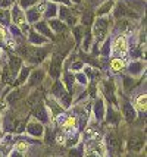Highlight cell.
I'll return each mask as SVG.
<instances>
[{"instance_id": "1", "label": "cell", "mask_w": 147, "mask_h": 157, "mask_svg": "<svg viewBox=\"0 0 147 157\" xmlns=\"http://www.w3.org/2000/svg\"><path fill=\"white\" fill-rule=\"evenodd\" d=\"M50 93H52V98H55L60 106H63L65 109H68L71 106V94L66 91V88H65V85H63L60 81H56L55 84H53V87H52V90H50Z\"/></svg>"}, {"instance_id": "2", "label": "cell", "mask_w": 147, "mask_h": 157, "mask_svg": "<svg viewBox=\"0 0 147 157\" xmlns=\"http://www.w3.org/2000/svg\"><path fill=\"white\" fill-rule=\"evenodd\" d=\"M146 144V137L143 132H135V134H131L128 140H126V150L131 151V153H138V151L143 150Z\"/></svg>"}, {"instance_id": "3", "label": "cell", "mask_w": 147, "mask_h": 157, "mask_svg": "<svg viewBox=\"0 0 147 157\" xmlns=\"http://www.w3.org/2000/svg\"><path fill=\"white\" fill-rule=\"evenodd\" d=\"M109 21L103 18V16H99L97 19L94 21L93 24V35L96 37V41L100 43L106 38V34H107V29H109Z\"/></svg>"}, {"instance_id": "4", "label": "cell", "mask_w": 147, "mask_h": 157, "mask_svg": "<svg viewBox=\"0 0 147 157\" xmlns=\"http://www.w3.org/2000/svg\"><path fill=\"white\" fill-rule=\"evenodd\" d=\"M105 148L106 151L110 154V156H116L121 153V148H122V145H121V140L118 138V135L115 134V132H109L107 135H106V143H105Z\"/></svg>"}, {"instance_id": "5", "label": "cell", "mask_w": 147, "mask_h": 157, "mask_svg": "<svg viewBox=\"0 0 147 157\" xmlns=\"http://www.w3.org/2000/svg\"><path fill=\"white\" fill-rule=\"evenodd\" d=\"M113 15H115V18H118V19H138L140 18V15L137 13L134 9L131 7H128L125 3H118V5H115V10H113Z\"/></svg>"}, {"instance_id": "6", "label": "cell", "mask_w": 147, "mask_h": 157, "mask_svg": "<svg viewBox=\"0 0 147 157\" xmlns=\"http://www.w3.org/2000/svg\"><path fill=\"white\" fill-rule=\"evenodd\" d=\"M62 65H63V57L59 53H53L52 55V60H50V66H49V74L52 78L57 79L60 74H62Z\"/></svg>"}, {"instance_id": "7", "label": "cell", "mask_w": 147, "mask_h": 157, "mask_svg": "<svg viewBox=\"0 0 147 157\" xmlns=\"http://www.w3.org/2000/svg\"><path fill=\"white\" fill-rule=\"evenodd\" d=\"M121 110H122V116L128 123H133L137 119V110L134 109L133 103H130L128 100H122L121 101Z\"/></svg>"}, {"instance_id": "8", "label": "cell", "mask_w": 147, "mask_h": 157, "mask_svg": "<svg viewBox=\"0 0 147 157\" xmlns=\"http://www.w3.org/2000/svg\"><path fill=\"white\" fill-rule=\"evenodd\" d=\"M12 19H14L15 27L16 28H21L22 31H28L25 13L22 12V9L19 6H14V9H12Z\"/></svg>"}, {"instance_id": "9", "label": "cell", "mask_w": 147, "mask_h": 157, "mask_svg": "<svg viewBox=\"0 0 147 157\" xmlns=\"http://www.w3.org/2000/svg\"><path fill=\"white\" fill-rule=\"evenodd\" d=\"M113 52L118 56H125L128 52V41L124 34H119L113 41Z\"/></svg>"}, {"instance_id": "10", "label": "cell", "mask_w": 147, "mask_h": 157, "mask_svg": "<svg viewBox=\"0 0 147 157\" xmlns=\"http://www.w3.org/2000/svg\"><path fill=\"white\" fill-rule=\"evenodd\" d=\"M25 131H27V134L31 135V137L34 138H40L43 137V134H44V126H43V123L37 122V121H31L25 125Z\"/></svg>"}, {"instance_id": "11", "label": "cell", "mask_w": 147, "mask_h": 157, "mask_svg": "<svg viewBox=\"0 0 147 157\" xmlns=\"http://www.w3.org/2000/svg\"><path fill=\"white\" fill-rule=\"evenodd\" d=\"M103 93H105V97L109 100V103L112 104H116V91H115V82L113 79H106L105 84H103Z\"/></svg>"}, {"instance_id": "12", "label": "cell", "mask_w": 147, "mask_h": 157, "mask_svg": "<svg viewBox=\"0 0 147 157\" xmlns=\"http://www.w3.org/2000/svg\"><path fill=\"white\" fill-rule=\"evenodd\" d=\"M47 52L44 48H40V47H34V48H29L28 52V60L31 63H40L43 62V59L46 57Z\"/></svg>"}, {"instance_id": "13", "label": "cell", "mask_w": 147, "mask_h": 157, "mask_svg": "<svg viewBox=\"0 0 147 157\" xmlns=\"http://www.w3.org/2000/svg\"><path fill=\"white\" fill-rule=\"evenodd\" d=\"M34 116L38 119L37 122H40V123L44 122L46 123L47 121H49V109H47L43 103H38V104L34 107Z\"/></svg>"}, {"instance_id": "14", "label": "cell", "mask_w": 147, "mask_h": 157, "mask_svg": "<svg viewBox=\"0 0 147 157\" xmlns=\"http://www.w3.org/2000/svg\"><path fill=\"white\" fill-rule=\"evenodd\" d=\"M34 28H35V33H38L40 35L43 34V37H46V38H53L55 37L53 33H52V29L47 25V22H44V21H37Z\"/></svg>"}, {"instance_id": "15", "label": "cell", "mask_w": 147, "mask_h": 157, "mask_svg": "<svg viewBox=\"0 0 147 157\" xmlns=\"http://www.w3.org/2000/svg\"><path fill=\"white\" fill-rule=\"evenodd\" d=\"M29 81H28V85L29 87H37L38 84H41L43 79H44V71L43 69H35L34 72H31L29 74Z\"/></svg>"}, {"instance_id": "16", "label": "cell", "mask_w": 147, "mask_h": 157, "mask_svg": "<svg viewBox=\"0 0 147 157\" xmlns=\"http://www.w3.org/2000/svg\"><path fill=\"white\" fill-rule=\"evenodd\" d=\"M21 57H18V56H10L9 57V65H7V68L10 71V74L12 76H16L18 75V72H19V69H21Z\"/></svg>"}, {"instance_id": "17", "label": "cell", "mask_w": 147, "mask_h": 157, "mask_svg": "<svg viewBox=\"0 0 147 157\" xmlns=\"http://www.w3.org/2000/svg\"><path fill=\"white\" fill-rule=\"evenodd\" d=\"M29 74H31V68H29V66H22L21 71L18 72L16 79H15V82H14L15 87H19V85H22L24 82L27 81V78L29 76Z\"/></svg>"}, {"instance_id": "18", "label": "cell", "mask_w": 147, "mask_h": 157, "mask_svg": "<svg viewBox=\"0 0 147 157\" xmlns=\"http://www.w3.org/2000/svg\"><path fill=\"white\" fill-rule=\"evenodd\" d=\"M146 104H147V96L146 93L143 94H138L134 100V109L140 110V112H146Z\"/></svg>"}, {"instance_id": "19", "label": "cell", "mask_w": 147, "mask_h": 157, "mask_svg": "<svg viewBox=\"0 0 147 157\" xmlns=\"http://www.w3.org/2000/svg\"><path fill=\"white\" fill-rule=\"evenodd\" d=\"M46 103H47V106H49L47 109H50V113H53L55 116L62 115V112H63L62 106H60V104H59L55 98H47V100H46Z\"/></svg>"}, {"instance_id": "20", "label": "cell", "mask_w": 147, "mask_h": 157, "mask_svg": "<svg viewBox=\"0 0 147 157\" xmlns=\"http://www.w3.org/2000/svg\"><path fill=\"white\" fill-rule=\"evenodd\" d=\"M105 112L107 113V122L112 123V125H118V123H119V119H121V115H119L118 112L113 109L112 106H109V107H107Z\"/></svg>"}, {"instance_id": "21", "label": "cell", "mask_w": 147, "mask_h": 157, "mask_svg": "<svg viewBox=\"0 0 147 157\" xmlns=\"http://www.w3.org/2000/svg\"><path fill=\"white\" fill-rule=\"evenodd\" d=\"M105 104H103V100L102 98H97V101L94 104V115L97 117V121H103V117H105Z\"/></svg>"}, {"instance_id": "22", "label": "cell", "mask_w": 147, "mask_h": 157, "mask_svg": "<svg viewBox=\"0 0 147 157\" xmlns=\"http://www.w3.org/2000/svg\"><path fill=\"white\" fill-rule=\"evenodd\" d=\"M62 128L65 129V132H72V131H75V128H77V117L68 116L65 121H63Z\"/></svg>"}, {"instance_id": "23", "label": "cell", "mask_w": 147, "mask_h": 157, "mask_svg": "<svg viewBox=\"0 0 147 157\" xmlns=\"http://www.w3.org/2000/svg\"><path fill=\"white\" fill-rule=\"evenodd\" d=\"M15 128H16V119H14V116L10 113H7L6 117L3 119V129L5 131H14L15 132Z\"/></svg>"}, {"instance_id": "24", "label": "cell", "mask_w": 147, "mask_h": 157, "mask_svg": "<svg viewBox=\"0 0 147 157\" xmlns=\"http://www.w3.org/2000/svg\"><path fill=\"white\" fill-rule=\"evenodd\" d=\"M47 25H49V28L52 29V33H53V31H56V33L65 31V24H63L60 19H49Z\"/></svg>"}, {"instance_id": "25", "label": "cell", "mask_w": 147, "mask_h": 157, "mask_svg": "<svg viewBox=\"0 0 147 157\" xmlns=\"http://www.w3.org/2000/svg\"><path fill=\"white\" fill-rule=\"evenodd\" d=\"M40 16H41V13L35 9V7H29L28 10H27V15H25V19H27V22H37V21L40 19Z\"/></svg>"}, {"instance_id": "26", "label": "cell", "mask_w": 147, "mask_h": 157, "mask_svg": "<svg viewBox=\"0 0 147 157\" xmlns=\"http://www.w3.org/2000/svg\"><path fill=\"white\" fill-rule=\"evenodd\" d=\"M63 81H65V84H66V91H68V93H74V84H75L74 74H71V72H65V75H63Z\"/></svg>"}, {"instance_id": "27", "label": "cell", "mask_w": 147, "mask_h": 157, "mask_svg": "<svg viewBox=\"0 0 147 157\" xmlns=\"http://www.w3.org/2000/svg\"><path fill=\"white\" fill-rule=\"evenodd\" d=\"M125 68V60L124 59H121V57H115V59H112V62H110V69H112L113 72H121L122 69Z\"/></svg>"}, {"instance_id": "28", "label": "cell", "mask_w": 147, "mask_h": 157, "mask_svg": "<svg viewBox=\"0 0 147 157\" xmlns=\"http://www.w3.org/2000/svg\"><path fill=\"white\" fill-rule=\"evenodd\" d=\"M128 72H130L131 75H138V74H141V72H143V63L138 60H134L133 63H130Z\"/></svg>"}, {"instance_id": "29", "label": "cell", "mask_w": 147, "mask_h": 157, "mask_svg": "<svg viewBox=\"0 0 147 157\" xmlns=\"http://www.w3.org/2000/svg\"><path fill=\"white\" fill-rule=\"evenodd\" d=\"M44 15H46V18H49V19H55V16L57 15V6L55 5V3H49V5H46Z\"/></svg>"}, {"instance_id": "30", "label": "cell", "mask_w": 147, "mask_h": 157, "mask_svg": "<svg viewBox=\"0 0 147 157\" xmlns=\"http://www.w3.org/2000/svg\"><path fill=\"white\" fill-rule=\"evenodd\" d=\"M29 41H31L33 44H35V46H40V44H44V43L47 41V38L43 37V35H40L38 33L33 31V33L29 34Z\"/></svg>"}, {"instance_id": "31", "label": "cell", "mask_w": 147, "mask_h": 157, "mask_svg": "<svg viewBox=\"0 0 147 157\" xmlns=\"http://www.w3.org/2000/svg\"><path fill=\"white\" fill-rule=\"evenodd\" d=\"M113 7V2L112 0H107V2H105L102 6L97 9V16H103L105 13H109V10Z\"/></svg>"}, {"instance_id": "32", "label": "cell", "mask_w": 147, "mask_h": 157, "mask_svg": "<svg viewBox=\"0 0 147 157\" xmlns=\"http://www.w3.org/2000/svg\"><path fill=\"white\" fill-rule=\"evenodd\" d=\"M134 87H135V81H134L133 78H130V76H125L124 78V90H125V93H133Z\"/></svg>"}, {"instance_id": "33", "label": "cell", "mask_w": 147, "mask_h": 157, "mask_svg": "<svg viewBox=\"0 0 147 157\" xmlns=\"http://www.w3.org/2000/svg\"><path fill=\"white\" fill-rule=\"evenodd\" d=\"M57 12H59L57 15L60 16V21H62V22H63V21H66L71 16V15H72V13H71V10H69V7H68V6H63V5L59 7V9H57Z\"/></svg>"}, {"instance_id": "34", "label": "cell", "mask_w": 147, "mask_h": 157, "mask_svg": "<svg viewBox=\"0 0 147 157\" xmlns=\"http://www.w3.org/2000/svg\"><path fill=\"white\" fill-rule=\"evenodd\" d=\"M74 37H75V41L77 43H79L81 41V38L84 37V28L81 27V25H78V27H74Z\"/></svg>"}, {"instance_id": "35", "label": "cell", "mask_w": 147, "mask_h": 157, "mask_svg": "<svg viewBox=\"0 0 147 157\" xmlns=\"http://www.w3.org/2000/svg\"><path fill=\"white\" fill-rule=\"evenodd\" d=\"M21 94H22V91L21 90H15V91H12L10 94H9V97H7V101L10 103V104H14V101H16V100H19L21 98Z\"/></svg>"}, {"instance_id": "36", "label": "cell", "mask_w": 147, "mask_h": 157, "mask_svg": "<svg viewBox=\"0 0 147 157\" xmlns=\"http://www.w3.org/2000/svg\"><path fill=\"white\" fill-rule=\"evenodd\" d=\"M69 157H84L83 145H79L78 148H72V150H69Z\"/></svg>"}, {"instance_id": "37", "label": "cell", "mask_w": 147, "mask_h": 157, "mask_svg": "<svg viewBox=\"0 0 147 157\" xmlns=\"http://www.w3.org/2000/svg\"><path fill=\"white\" fill-rule=\"evenodd\" d=\"M27 148H28L27 141H18V143H15V150L18 151V153H24V151H27Z\"/></svg>"}, {"instance_id": "38", "label": "cell", "mask_w": 147, "mask_h": 157, "mask_svg": "<svg viewBox=\"0 0 147 157\" xmlns=\"http://www.w3.org/2000/svg\"><path fill=\"white\" fill-rule=\"evenodd\" d=\"M37 0H19V7L22 9H29L33 7V5H35Z\"/></svg>"}, {"instance_id": "39", "label": "cell", "mask_w": 147, "mask_h": 157, "mask_svg": "<svg viewBox=\"0 0 147 157\" xmlns=\"http://www.w3.org/2000/svg\"><path fill=\"white\" fill-rule=\"evenodd\" d=\"M74 78H75L79 84H83V85H87V82H88V79H87V76H85L84 74H77V75H74Z\"/></svg>"}, {"instance_id": "40", "label": "cell", "mask_w": 147, "mask_h": 157, "mask_svg": "<svg viewBox=\"0 0 147 157\" xmlns=\"http://www.w3.org/2000/svg\"><path fill=\"white\" fill-rule=\"evenodd\" d=\"M25 125H27V121H22V122L15 128V134H22V132H25Z\"/></svg>"}, {"instance_id": "41", "label": "cell", "mask_w": 147, "mask_h": 157, "mask_svg": "<svg viewBox=\"0 0 147 157\" xmlns=\"http://www.w3.org/2000/svg\"><path fill=\"white\" fill-rule=\"evenodd\" d=\"M0 21H3L5 24H9V13H7V10H2L0 9Z\"/></svg>"}, {"instance_id": "42", "label": "cell", "mask_w": 147, "mask_h": 157, "mask_svg": "<svg viewBox=\"0 0 147 157\" xmlns=\"http://www.w3.org/2000/svg\"><path fill=\"white\" fill-rule=\"evenodd\" d=\"M109 46H110V44H109V41H106V43H105V47H103V50H102V55L107 56L109 53H110V50H109Z\"/></svg>"}, {"instance_id": "43", "label": "cell", "mask_w": 147, "mask_h": 157, "mask_svg": "<svg viewBox=\"0 0 147 157\" xmlns=\"http://www.w3.org/2000/svg\"><path fill=\"white\" fill-rule=\"evenodd\" d=\"M52 3H55V2H57V3H62L63 6H71V0H50Z\"/></svg>"}, {"instance_id": "44", "label": "cell", "mask_w": 147, "mask_h": 157, "mask_svg": "<svg viewBox=\"0 0 147 157\" xmlns=\"http://www.w3.org/2000/svg\"><path fill=\"white\" fill-rule=\"evenodd\" d=\"M6 40V31L3 29V27H0V41Z\"/></svg>"}, {"instance_id": "45", "label": "cell", "mask_w": 147, "mask_h": 157, "mask_svg": "<svg viewBox=\"0 0 147 157\" xmlns=\"http://www.w3.org/2000/svg\"><path fill=\"white\" fill-rule=\"evenodd\" d=\"M83 68V63L81 62H75V63H72V69H75V71H78V69Z\"/></svg>"}, {"instance_id": "46", "label": "cell", "mask_w": 147, "mask_h": 157, "mask_svg": "<svg viewBox=\"0 0 147 157\" xmlns=\"http://www.w3.org/2000/svg\"><path fill=\"white\" fill-rule=\"evenodd\" d=\"M10 157H22V153H18V151L15 150L10 153Z\"/></svg>"}, {"instance_id": "47", "label": "cell", "mask_w": 147, "mask_h": 157, "mask_svg": "<svg viewBox=\"0 0 147 157\" xmlns=\"http://www.w3.org/2000/svg\"><path fill=\"white\" fill-rule=\"evenodd\" d=\"M125 157H138L137 154H133V153H130V154H126Z\"/></svg>"}, {"instance_id": "48", "label": "cell", "mask_w": 147, "mask_h": 157, "mask_svg": "<svg viewBox=\"0 0 147 157\" xmlns=\"http://www.w3.org/2000/svg\"><path fill=\"white\" fill-rule=\"evenodd\" d=\"M72 2H74V3H79L81 0H72ZM72 2H71V3H72Z\"/></svg>"}, {"instance_id": "49", "label": "cell", "mask_w": 147, "mask_h": 157, "mask_svg": "<svg viewBox=\"0 0 147 157\" xmlns=\"http://www.w3.org/2000/svg\"><path fill=\"white\" fill-rule=\"evenodd\" d=\"M0 56H2V52H0Z\"/></svg>"}]
</instances>
